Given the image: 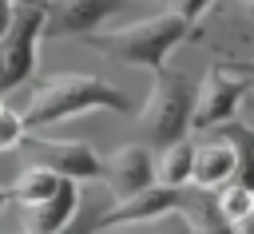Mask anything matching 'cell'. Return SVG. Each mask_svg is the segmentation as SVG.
Masks as SVG:
<instances>
[{
    "mask_svg": "<svg viewBox=\"0 0 254 234\" xmlns=\"http://www.w3.org/2000/svg\"><path fill=\"white\" fill-rule=\"evenodd\" d=\"M131 103L119 87H111L107 79L99 75H52L36 87V95L28 99V107L20 111L24 127L28 131H40V127H52V123H67L75 115H91V111H115L123 115Z\"/></svg>",
    "mask_w": 254,
    "mask_h": 234,
    "instance_id": "obj_1",
    "label": "cell"
},
{
    "mask_svg": "<svg viewBox=\"0 0 254 234\" xmlns=\"http://www.w3.org/2000/svg\"><path fill=\"white\" fill-rule=\"evenodd\" d=\"M190 36V24L179 20L175 12H155V16H139L131 24H119V28H107L99 36H87L91 48H99L103 56L119 59V63H131V67H147V71H163L167 67V56Z\"/></svg>",
    "mask_w": 254,
    "mask_h": 234,
    "instance_id": "obj_2",
    "label": "cell"
},
{
    "mask_svg": "<svg viewBox=\"0 0 254 234\" xmlns=\"http://www.w3.org/2000/svg\"><path fill=\"white\" fill-rule=\"evenodd\" d=\"M190 111H194V87L183 71H155V87L139 111V143L151 151H163L190 135Z\"/></svg>",
    "mask_w": 254,
    "mask_h": 234,
    "instance_id": "obj_3",
    "label": "cell"
},
{
    "mask_svg": "<svg viewBox=\"0 0 254 234\" xmlns=\"http://www.w3.org/2000/svg\"><path fill=\"white\" fill-rule=\"evenodd\" d=\"M44 28H48V4H36V0L12 4L8 32L0 36V95L24 87L36 75Z\"/></svg>",
    "mask_w": 254,
    "mask_h": 234,
    "instance_id": "obj_4",
    "label": "cell"
},
{
    "mask_svg": "<svg viewBox=\"0 0 254 234\" xmlns=\"http://www.w3.org/2000/svg\"><path fill=\"white\" fill-rule=\"evenodd\" d=\"M246 91H250V75H242L234 63H214L194 87L190 131H214L218 123L234 119L246 103Z\"/></svg>",
    "mask_w": 254,
    "mask_h": 234,
    "instance_id": "obj_5",
    "label": "cell"
},
{
    "mask_svg": "<svg viewBox=\"0 0 254 234\" xmlns=\"http://www.w3.org/2000/svg\"><path fill=\"white\" fill-rule=\"evenodd\" d=\"M135 12V0H52L44 36H99L119 28L123 16Z\"/></svg>",
    "mask_w": 254,
    "mask_h": 234,
    "instance_id": "obj_6",
    "label": "cell"
},
{
    "mask_svg": "<svg viewBox=\"0 0 254 234\" xmlns=\"http://www.w3.org/2000/svg\"><path fill=\"white\" fill-rule=\"evenodd\" d=\"M103 186L111 202L135 198L139 190L155 186V151L147 143H123L119 151H111V159H103Z\"/></svg>",
    "mask_w": 254,
    "mask_h": 234,
    "instance_id": "obj_7",
    "label": "cell"
},
{
    "mask_svg": "<svg viewBox=\"0 0 254 234\" xmlns=\"http://www.w3.org/2000/svg\"><path fill=\"white\" fill-rule=\"evenodd\" d=\"M28 151L36 155L32 163L56 171L60 178H71V182H91V178H103V159L95 147L87 143H67V139H24Z\"/></svg>",
    "mask_w": 254,
    "mask_h": 234,
    "instance_id": "obj_8",
    "label": "cell"
},
{
    "mask_svg": "<svg viewBox=\"0 0 254 234\" xmlns=\"http://www.w3.org/2000/svg\"><path fill=\"white\" fill-rule=\"evenodd\" d=\"M183 198L187 190H171V186H147L139 190L135 198H123V202H111L103 214H99V226H123V222H163L167 214H179L183 210Z\"/></svg>",
    "mask_w": 254,
    "mask_h": 234,
    "instance_id": "obj_9",
    "label": "cell"
},
{
    "mask_svg": "<svg viewBox=\"0 0 254 234\" xmlns=\"http://www.w3.org/2000/svg\"><path fill=\"white\" fill-rule=\"evenodd\" d=\"M83 210V190L79 182L64 178L60 190L48 198V202H36V206H24V218H20V230L24 234H64Z\"/></svg>",
    "mask_w": 254,
    "mask_h": 234,
    "instance_id": "obj_10",
    "label": "cell"
},
{
    "mask_svg": "<svg viewBox=\"0 0 254 234\" xmlns=\"http://www.w3.org/2000/svg\"><path fill=\"white\" fill-rule=\"evenodd\" d=\"M234 171H238V159H234V147L206 131L202 143H194V171H190V186L194 190H222L226 182H234Z\"/></svg>",
    "mask_w": 254,
    "mask_h": 234,
    "instance_id": "obj_11",
    "label": "cell"
},
{
    "mask_svg": "<svg viewBox=\"0 0 254 234\" xmlns=\"http://www.w3.org/2000/svg\"><path fill=\"white\" fill-rule=\"evenodd\" d=\"M190 171H194V143L179 139L171 147H163L155 155V182L171 186V190H187L190 186Z\"/></svg>",
    "mask_w": 254,
    "mask_h": 234,
    "instance_id": "obj_12",
    "label": "cell"
},
{
    "mask_svg": "<svg viewBox=\"0 0 254 234\" xmlns=\"http://www.w3.org/2000/svg\"><path fill=\"white\" fill-rule=\"evenodd\" d=\"M214 135H222L230 147H234V159H238V171H234V182H242V186H250L254 190V127L246 123V119H226V123H218L214 127Z\"/></svg>",
    "mask_w": 254,
    "mask_h": 234,
    "instance_id": "obj_13",
    "label": "cell"
},
{
    "mask_svg": "<svg viewBox=\"0 0 254 234\" xmlns=\"http://www.w3.org/2000/svg\"><path fill=\"white\" fill-rule=\"evenodd\" d=\"M60 182H64V178H60L56 171L32 163V167H24V171L16 175V182L8 186V194H12L20 206H36V202H48V198L60 190Z\"/></svg>",
    "mask_w": 254,
    "mask_h": 234,
    "instance_id": "obj_14",
    "label": "cell"
},
{
    "mask_svg": "<svg viewBox=\"0 0 254 234\" xmlns=\"http://www.w3.org/2000/svg\"><path fill=\"white\" fill-rule=\"evenodd\" d=\"M214 210L222 214V222H234L246 210H254V190L242 182H226L222 190H214Z\"/></svg>",
    "mask_w": 254,
    "mask_h": 234,
    "instance_id": "obj_15",
    "label": "cell"
},
{
    "mask_svg": "<svg viewBox=\"0 0 254 234\" xmlns=\"http://www.w3.org/2000/svg\"><path fill=\"white\" fill-rule=\"evenodd\" d=\"M24 139H28V127H24L20 111H12V107L4 103V111H0V151H12V147H20Z\"/></svg>",
    "mask_w": 254,
    "mask_h": 234,
    "instance_id": "obj_16",
    "label": "cell"
},
{
    "mask_svg": "<svg viewBox=\"0 0 254 234\" xmlns=\"http://www.w3.org/2000/svg\"><path fill=\"white\" fill-rule=\"evenodd\" d=\"M210 4H214V0H167V12H175L179 20H187V24L194 28V24L210 12Z\"/></svg>",
    "mask_w": 254,
    "mask_h": 234,
    "instance_id": "obj_17",
    "label": "cell"
},
{
    "mask_svg": "<svg viewBox=\"0 0 254 234\" xmlns=\"http://www.w3.org/2000/svg\"><path fill=\"white\" fill-rule=\"evenodd\" d=\"M95 234H159V222H123V226H95Z\"/></svg>",
    "mask_w": 254,
    "mask_h": 234,
    "instance_id": "obj_18",
    "label": "cell"
},
{
    "mask_svg": "<svg viewBox=\"0 0 254 234\" xmlns=\"http://www.w3.org/2000/svg\"><path fill=\"white\" fill-rule=\"evenodd\" d=\"M99 214L103 210H79V218L64 230V234H95V226H99Z\"/></svg>",
    "mask_w": 254,
    "mask_h": 234,
    "instance_id": "obj_19",
    "label": "cell"
},
{
    "mask_svg": "<svg viewBox=\"0 0 254 234\" xmlns=\"http://www.w3.org/2000/svg\"><path fill=\"white\" fill-rule=\"evenodd\" d=\"M159 234H190V222L183 218V210H179V214H167V218L159 222Z\"/></svg>",
    "mask_w": 254,
    "mask_h": 234,
    "instance_id": "obj_20",
    "label": "cell"
},
{
    "mask_svg": "<svg viewBox=\"0 0 254 234\" xmlns=\"http://www.w3.org/2000/svg\"><path fill=\"white\" fill-rule=\"evenodd\" d=\"M230 234H254V210H246L242 218L230 222Z\"/></svg>",
    "mask_w": 254,
    "mask_h": 234,
    "instance_id": "obj_21",
    "label": "cell"
},
{
    "mask_svg": "<svg viewBox=\"0 0 254 234\" xmlns=\"http://www.w3.org/2000/svg\"><path fill=\"white\" fill-rule=\"evenodd\" d=\"M234 67H238L242 75H250V79H254V56H250V59H234Z\"/></svg>",
    "mask_w": 254,
    "mask_h": 234,
    "instance_id": "obj_22",
    "label": "cell"
},
{
    "mask_svg": "<svg viewBox=\"0 0 254 234\" xmlns=\"http://www.w3.org/2000/svg\"><path fill=\"white\" fill-rule=\"evenodd\" d=\"M242 107H250V111H254V79H250V91H246V103H242Z\"/></svg>",
    "mask_w": 254,
    "mask_h": 234,
    "instance_id": "obj_23",
    "label": "cell"
},
{
    "mask_svg": "<svg viewBox=\"0 0 254 234\" xmlns=\"http://www.w3.org/2000/svg\"><path fill=\"white\" fill-rule=\"evenodd\" d=\"M8 198H12V194H8V186H0V210L8 206Z\"/></svg>",
    "mask_w": 254,
    "mask_h": 234,
    "instance_id": "obj_24",
    "label": "cell"
},
{
    "mask_svg": "<svg viewBox=\"0 0 254 234\" xmlns=\"http://www.w3.org/2000/svg\"><path fill=\"white\" fill-rule=\"evenodd\" d=\"M242 12H246V16L254 20V0H242Z\"/></svg>",
    "mask_w": 254,
    "mask_h": 234,
    "instance_id": "obj_25",
    "label": "cell"
},
{
    "mask_svg": "<svg viewBox=\"0 0 254 234\" xmlns=\"http://www.w3.org/2000/svg\"><path fill=\"white\" fill-rule=\"evenodd\" d=\"M0 111H4V95H0Z\"/></svg>",
    "mask_w": 254,
    "mask_h": 234,
    "instance_id": "obj_26",
    "label": "cell"
},
{
    "mask_svg": "<svg viewBox=\"0 0 254 234\" xmlns=\"http://www.w3.org/2000/svg\"><path fill=\"white\" fill-rule=\"evenodd\" d=\"M159 4H167V0H159Z\"/></svg>",
    "mask_w": 254,
    "mask_h": 234,
    "instance_id": "obj_27",
    "label": "cell"
}]
</instances>
